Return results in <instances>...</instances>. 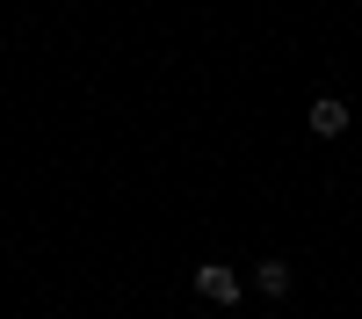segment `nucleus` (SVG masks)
<instances>
[{
    "label": "nucleus",
    "mask_w": 362,
    "mask_h": 319,
    "mask_svg": "<svg viewBox=\"0 0 362 319\" xmlns=\"http://www.w3.org/2000/svg\"><path fill=\"white\" fill-rule=\"evenodd\" d=\"M196 298H203V305H239V298H247V283H239L225 261H203V269H196Z\"/></svg>",
    "instance_id": "nucleus-1"
},
{
    "label": "nucleus",
    "mask_w": 362,
    "mask_h": 319,
    "mask_svg": "<svg viewBox=\"0 0 362 319\" xmlns=\"http://www.w3.org/2000/svg\"><path fill=\"white\" fill-rule=\"evenodd\" d=\"M290 283H297V269H290L283 254H268L261 269H254V290H261V298H290Z\"/></svg>",
    "instance_id": "nucleus-3"
},
{
    "label": "nucleus",
    "mask_w": 362,
    "mask_h": 319,
    "mask_svg": "<svg viewBox=\"0 0 362 319\" xmlns=\"http://www.w3.org/2000/svg\"><path fill=\"white\" fill-rule=\"evenodd\" d=\"M305 124H312V138H341V131H348V102H341V95H319Z\"/></svg>",
    "instance_id": "nucleus-2"
}]
</instances>
